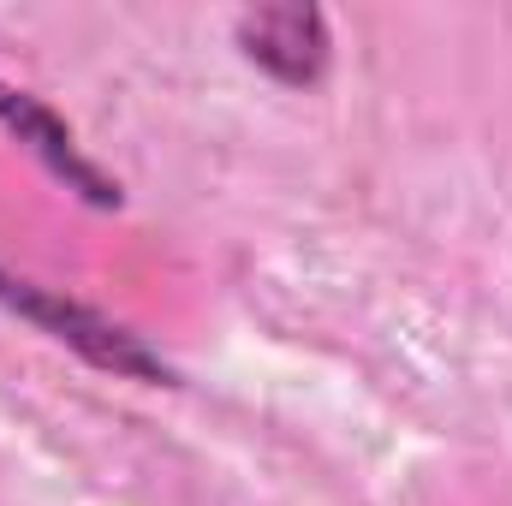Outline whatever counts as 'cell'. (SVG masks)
I'll use <instances>...</instances> for the list:
<instances>
[{"mask_svg": "<svg viewBox=\"0 0 512 506\" xmlns=\"http://www.w3.org/2000/svg\"><path fill=\"white\" fill-rule=\"evenodd\" d=\"M233 42L256 72H268L286 90H316L334 66V30L328 12L310 0H268V6H245L233 18Z\"/></svg>", "mask_w": 512, "mask_h": 506, "instance_id": "cell-2", "label": "cell"}, {"mask_svg": "<svg viewBox=\"0 0 512 506\" xmlns=\"http://www.w3.org/2000/svg\"><path fill=\"white\" fill-rule=\"evenodd\" d=\"M0 131H6L24 155H36L78 203H90V209H120V203H126L120 179L78 143V131L66 126L42 96L18 90V84H6V78H0Z\"/></svg>", "mask_w": 512, "mask_h": 506, "instance_id": "cell-3", "label": "cell"}, {"mask_svg": "<svg viewBox=\"0 0 512 506\" xmlns=\"http://www.w3.org/2000/svg\"><path fill=\"white\" fill-rule=\"evenodd\" d=\"M0 304L18 322H30L36 334H48L54 346L78 352L90 370H108L120 381H143V387H173L179 381V370L143 334H131L126 322L102 316L96 304H84V298H72L60 286H42V280H24V274L0 268Z\"/></svg>", "mask_w": 512, "mask_h": 506, "instance_id": "cell-1", "label": "cell"}]
</instances>
